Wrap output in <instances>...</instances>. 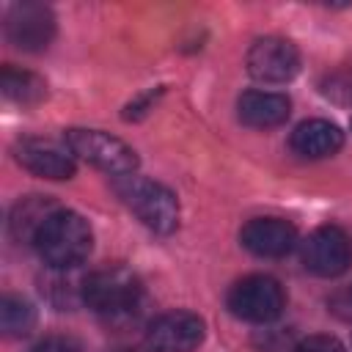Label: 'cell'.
<instances>
[{"instance_id":"6da1fadb","label":"cell","mask_w":352,"mask_h":352,"mask_svg":"<svg viewBox=\"0 0 352 352\" xmlns=\"http://www.w3.org/2000/svg\"><path fill=\"white\" fill-rule=\"evenodd\" d=\"M36 250L52 270H74L94 248V231L85 217L72 209H55L36 234Z\"/></svg>"},{"instance_id":"7a4b0ae2","label":"cell","mask_w":352,"mask_h":352,"mask_svg":"<svg viewBox=\"0 0 352 352\" xmlns=\"http://www.w3.org/2000/svg\"><path fill=\"white\" fill-rule=\"evenodd\" d=\"M113 190L151 231L170 234L179 226V201L165 184L129 173V176H116Z\"/></svg>"},{"instance_id":"3957f363","label":"cell","mask_w":352,"mask_h":352,"mask_svg":"<svg viewBox=\"0 0 352 352\" xmlns=\"http://www.w3.org/2000/svg\"><path fill=\"white\" fill-rule=\"evenodd\" d=\"M140 300H143V286L124 267L96 270L82 278V302L102 316L110 319L129 316L132 311H138Z\"/></svg>"},{"instance_id":"277c9868","label":"cell","mask_w":352,"mask_h":352,"mask_svg":"<svg viewBox=\"0 0 352 352\" xmlns=\"http://www.w3.org/2000/svg\"><path fill=\"white\" fill-rule=\"evenodd\" d=\"M63 143L74 154V160H85L88 165L116 176H129L138 168V154L124 140L99 132V129H66Z\"/></svg>"},{"instance_id":"5b68a950","label":"cell","mask_w":352,"mask_h":352,"mask_svg":"<svg viewBox=\"0 0 352 352\" xmlns=\"http://www.w3.org/2000/svg\"><path fill=\"white\" fill-rule=\"evenodd\" d=\"M283 305H286V294L280 283L270 275H248L236 280L228 292V311L236 319L253 324L275 322L283 314Z\"/></svg>"},{"instance_id":"8992f818","label":"cell","mask_w":352,"mask_h":352,"mask_svg":"<svg viewBox=\"0 0 352 352\" xmlns=\"http://www.w3.org/2000/svg\"><path fill=\"white\" fill-rule=\"evenodd\" d=\"M300 256L308 272L319 278H338L352 264V242L338 226H322L300 242Z\"/></svg>"},{"instance_id":"52a82bcc","label":"cell","mask_w":352,"mask_h":352,"mask_svg":"<svg viewBox=\"0 0 352 352\" xmlns=\"http://www.w3.org/2000/svg\"><path fill=\"white\" fill-rule=\"evenodd\" d=\"M55 36V14L44 3H16L6 14V38L22 52H41Z\"/></svg>"},{"instance_id":"ba28073f","label":"cell","mask_w":352,"mask_h":352,"mask_svg":"<svg viewBox=\"0 0 352 352\" xmlns=\"http://www.w3.org/2000/svg\"><path fill=\"white\" fill-rule=\"evenodd\" d=\"M206 324L198 314L190 311H170L157 316L146 330V349L148 352H192L201 346Z\"/></svg>"},{"instance_id":"9c48e42d","label":"cell","mask_w":352,"mask_h":352,"mask_svg":"<svg viewBox=\"0 0 352 352\" xmlns=\"http://www.w3.org/2000/svg\"><path fill=\"white\" fill-rule=\"evenodd\" d=\"M248 72L258 82H289L300 72V52L289 38L264 36L248 50Z\"/></svg>"},{"instance_id":"30bf717a","label":"cell","mask_w":352,"mask_h":352,"mask_svg":"<svg viewBox=\"0 0 352 352\" xmlns=\"http://www.w3.org/2000/svg\"><path fill=\"white\" fill-rule=\"evenodd\" d=\"M14 157L22 168L44 179H72L74 176V154L69 146H58L41 138H22L14 146Z\"/></svg>"},{"instance_id":"8fae6325","label":"cell","mask_w":352,"mask_h":352,"mask_svg":"<svg viewBox=\"0 0 352 352\" xmlns=\"http://www.w3.org/2000/svg\"><path fill=\"white\" fill-rule=\"evenodd\" d=\"M239 242L245 250L261 258H280L294 250L297 228L280 217H256L248 220L239 231Z\"/></svg>"},{"instance_id":"7c38bea8","label":"cell","mask_w":352,"mask_h":352,"mask_svg":"<svg viewBox=\"0 0 352 352\" xmlns=\"http://www.w3.org/2000/svg\"><path fill=\"white\" fill-rule=\"evenodd\" d=\"M292 113V102L286 94L275 91H245L236 102V116L245 126L272 129L280 126Z\"/></svg>"},{"instance_id":"4fadbf2b","label":"cell","mask_w":352,"mask_h":352,"mask_svg":"<svg viewBox=\"0 0 352 352\" xmlns=\"http://www.w3.org/2000/svg\"><path fill=\"white\" fill-rule=\"evenodd\" d=\"M289 146L302 160H324V157H333L344 146V132L333 121L311 118L294 126Z\"/></svg>"},{"instance_id":"5bb4252c","label":"cell","mask_w":352,"mask_h":352,"mask_svg":"<svg viewBox=\"0 0 352 352\" xmlns=\"http://www.w3.org/2000/svg\"><path fill=\"white\" fill-rule=\"evenodd\" d=\"M60 209L52 201L41 198V195H30L25 201H19L11 212V236L16 242H36V234L41 231V226L50 220V214Z\"/></svg>"},{"instance_id":"9a60e30c","label":"cell","mask_w":352,"mask_h":352,"mask_svg":"<svg viewBox=\"0 0 352 352\" xmlns=\"http://www.w3.org/2000/svg\"><path fill=\"white\" fill-rule=\"evenodd\" d=\"M0 91L6 99L16 102V104H36L47 96V82L33 72L6 66L0 72Z\"/></svg>"},{"instance_id":"2e32d148","label":"cell","mask_w":352,"mask_h":352,"mask_svg":"<svg viewBox=\"0 0 352 352\" xmlns=\"http://www.w3.org/2000/svg\"><path fill=\"white\" fill-rule=\"evenodd\" d=\"M0 327L8 338H22L36 327V308L16 294H6L0 300Z\"/></svg>"},{"instance_id":"e0dca14e","label":"cell","mask_w":352,"mask_h":352,"mask_svg":"<svg viewBox=\"0 0 352 352\" xmlns=\"http://www.w3.org/2000/svg\"><path fill=\"white\" fill-rule=\"evenodd\" d=\"M292 352H346V349H344V344L336 336L316 333V336H308L300 344H294Z\"/></svg>"},{"instance_id":"ac0fdd59","label":"cell","mask_w":352,"mask_h":352,"mask_svg":"<svg viewBox=\"0 0 352 352\" xmlns=\"http://www.w3.org/2000/svg\"><path fill=\"white\" fill-rule=\"evenodd\" d=\"M30 352H80L69 336H47L30 346Z\"/></svg>"},{"instance_id":"d6986e66","label":"cell","mask_w":352,"mask_h":352,"mask_svg":"<svg viewBox=\"0 0 352 352\" xmlns=\"http://www.w3.org/2000/svg\"><path fill=\"white\" fill-rule=\"evenodd\" d=\"M113 352H140V349H126V346H124V349H113Z\"/></svg>"}]
</instances>
